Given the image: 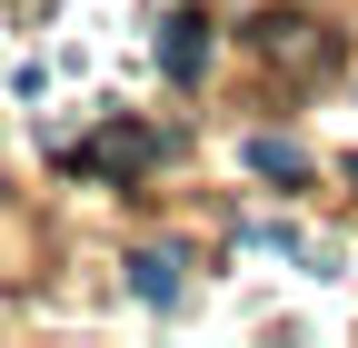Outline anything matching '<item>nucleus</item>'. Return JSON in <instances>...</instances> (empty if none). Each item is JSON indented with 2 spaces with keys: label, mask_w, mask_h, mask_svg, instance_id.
Wrapping results in <instances>:
<instances>
[{
  "label": "nucleus",
  "mask_w": 358,
  "mask_h": 348,
  "mask_svg": "<svg viewBox=\"0 0 358 348\" xmlns=\"http://www.w3.org/2000/svg\"><path fill=\"white\" fill-rule=\"evenodd\" d=\"M159 70L179 80V90H189V80L209 70V20H199V10H179V20H159Z\"/></svg>",
  "instance_id": "nucleus-1"
},
{
  "label": "nucleus",
  "mask_w": 358,
  "mask_h": 348,
  "mask_svg": "<svg viewBox=\"0 0 358 348\" xmlns=\"http://www.w3.org/2000/svg\"><path fill=\"white\" fill-rule=\"evenodd\" d=\"M348 180H358V169H348Z\"/></svg>",
  "instance_id": "nucleus-4"
},
{
  "label": "nucleus",
  "mask_w": 358,
  "mask_h": 348,
  "mask_svg": "<svg viewBox=\"0 0 358 348\" xmlns=\"http://www.w3.org/2000/svg\"><path fill=\"white\" fill-rule=\"evenodd\" d=\"M129 289H140L150 309H169V298H179V259L169 249H140V259H129Z\"/></svg>",
  "instance_id": "nucleus-2"
},
{
  "label": "nucleus",
  "mask_w": 358,
  "mask_h": 348,
  "mask_svg": "<svg viewBox=\"0 0 358 348\" xmlns=\"http://www.w3.org/2000/svg\"><path fill=\"white\" fill-rule=\"evenodd\" d=\"M249 169H259V180H308L299 140H249Z\"/></svg>",
  "instance_id": "nucleus-3"
}]
</instances>
